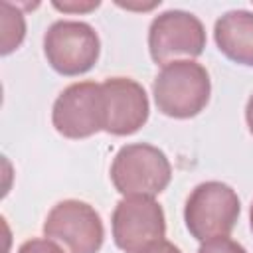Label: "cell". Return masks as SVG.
Instances as JSON below:
<instances>
[{
    "label": "cell",
    "instance_id": "obj_4",
    "mask_svg": "<svg viewBox=\"0 0 253 253\" xmlns=\"http://www.w3.org/2000/svg\"><path fill=\"white\" fill-rule=\"evenodd\" d=\"M99 34L87 22L57 20L43 34V55L59 75L75 77L87 73L99 61Z\"/></svg>",
    "mask_w": 253,
    "mask_h": 253
},
{
    "label": "cell",
    "instance_id": "obj_13",
    "mask_svg": "<svg viewBox=\"0 0 253 253\" xmlns=\"http://www.w3.org/2000/svg\"><path fill=\"white\" fill-rule=\"evenodd\" d=\"M16 253H65L55 241L51 239H43V237H32L28 241H24Z\"/></svg>",
    "mask_w": 253,
    "mask_h": 253
},
{
    "label": "cell",
    "instance_id": "obj_2",
    "mask_svg": "<svg viewBox=\"0 0 253 253\" xmlns=\"http://www.w3.org/2000/svg\"><path fill=\"white\" fill-rule=\"evenodd\" d=\"M172 180V164L164 150L148 142L119 148L111 164V182L123 196H158Z\"/></svg>",
    "mask_w": 253,
    "mask_h": 253
},
{
    "label": "cell",
    "instance_id": "obj_10",
    "mask_svg": "<svg viewBox=\"0 0 253 253\" xmlns=\"http://www.w3.org/2000/svg\"><path fill=\"white\" fill-rule=\"evenodd\" d=\"M213 40L227 59L253 67V12L229 10L219 16L213 26Z\"/></svg>",
    "mask_w": 253,
    "mask_h": 253
},
{
    "label": "cell",
    "instance_id": "obj_1",
    "mask_svg": "<svg viewBox=\"0 0 253 253\" xmlns=\"http://www.w3.org/2000/svg\"><path fill=\"white\" fill-rule=\"evenodd\" d=\"M211 81L208 69L194 59L164 65L152 81L156 109L172 119H192L210 103Z\"/></svg>",
    "mask_w": 253,
    "mask_h": 253
},
{
    "label": "cell",
    "instance_id": "obj_6",
    "mask_svg": "<svg viewBox=\"0 0 253 253\" xmlns=\"http://www.w3.org/2000/svg\"><path fill=\"white\" fill-rule=\"evenodd\" d=\"M206 28L198 16L186 10H166L148 28V51L156 65H168L180 57L194 59L204 53Z\"/></svg>",
    "mask_w": 253,
    "mask_h": 253
},
{
    "label": "cell",
    "instance_id": "obj_12",
    "mask_svg": "<svg viewBox=\"0 0 253 253\" xmlns=\"http://www.w3.org/2000/svg\"><path fill=\"white\" fill-rule=\"evenodd\" d=\"M198 253H247V249L225 235V237H213V239L202 241Z\"/></svg>",
    "mask_w": 253,
    "mask_h": 253
},
{
    "label": "cell",
    "instance_id": "obj_3",
    "mask_svg": "<svg viewBox=\"0 0 253 253\" xmlns=\"http://www.w3.org/2000/svg\"><path fill=\"white\" fill-rule=\"evenodd\" d=\"M241 213L237 192L217 180L198 184L184 206V221L190 235L198 241L225 237L233 231Z\"/></svg>",
    "mask_w": 253,
    "mask_h": 253
},
{
    "label": "cell",
    "instance_id": "obj_8",
    "mask_svg": "<svg viewBox=\"0 0 253 253\" xmlns=\"http://www.w3.org/2000/svg\"><path fill=\"white\" fill-rule=\"evenodd\" d=\"M53 128L71 140L89 138L103 130V89L95 81L67 85L51 109Z\"/></svg>",
    "mask_w": 253,
    "mask_h": 253
},
{
    "label": "cell",
    "instance_id": "obj_16",
    "mask_svg": "<svg viewBox=\"0 0 253 253\" xmlns=\"http://www.w3.org/2000/svg\"><path fill=\"white\" fill-rule=\"evenodd\" d=\"M245 123L249 126V132L253 134V95L247 99V105H245Z\"/></svg>",
    "mask_w": 253,
    "mask_h": 253
},
{
    "label": "cell",
    "instance_id": "obj_17",
    "mask_svg": "<svg viewBox=\"0 0 253 253\" xmlns=\"http://www.w3.org/2000/svg\"><path fill=\"white\" fill-rule=\"evenodd\" d=\"M249 223H251V231H253V204H251V210H249Z\"/></svg>",
    "mask_w": 253,
    "mask_h": 253
},
{
    "label": "cell",
    "instance_id": "obj_9",
    "mask_svg": "<svg viewBox=\"0 0 253 253\" xmlns=\"http://www.w3.org/2000/svg\"><path fill=\"white\" fill-rule=\"evenodd\" d=\"M103 89V130L115 136L138 132L150 115L144 87L130 77H109Z\"/></svg>",
    "mask_w": 253,
    "mask_h": 253
},
{
    "label": "cell",
    "instance_id": "obj_14",
    "mask_svg": "<svg viewBox=\"0 0 253 253\" xmlns=\"http://www.w3.org/2000/svg\"><path fill=\"white\" fill-rule=\"evenodd\" d=\"M99 4H101L99 0H95V2H53V8H57L61 12H73V14H77V12H91Z\"/></svg>",
    "mask_w": 253,
    "mask_h": 253
},
{
    "label": "cell",
    "instance_id": "obj_7",
    "mask_svg": "<svg viewBox=\"0 0 253 253\" xmlns=\"http://www.w3.org/2000/svg\"><path fill=\"white\" fill-rule=\"evenodd\" d=\"M111 227L115 245L125 253H136L164 239L166 215L162 206L150 196H125L113 210Z\"/></svg>",
    "mask_w": 253,
    "mask_h": 253
},
{
    "label": "cell",
    "instance_id": "obj_5",
    "mask_svg": "<svg viewBox=\"0 0 253 253\" xmlns=\"http://www.w3.org/2000/svg\"><path fill=\"white\" fill-rule=\"evenodd\" d=\"M43 235L59 243L65 253H99L105 241V227L91 204L61 200L49 210L43 221Z\"/></svg>",
    "mask_w": 253,
    "mask_h": 253
},
{
    "label": "cell",
    "instance_id": "obj_15",
    "mask_svg": "<svg viewBox=\"0 0 253 253\" xmlns=\"http://www.w3.org/2000/svg\"><path fill=\"white\" fill-rule=\"evenodd\" d=\"M136 253H182V251H180L174 243H170V241H166V239H160V241H154V243L142 247V249L136 251Z\"/></svg>",
    "mask_w": 253,
    "mask_h": 253
},
{
    "label": "cell",
    "instance_id": "obj_11",
    "mask_svg": "<svg viewBox=\"0 0 253 253\" xmlns=\"http://www.w3.org/2000/svg\"><path fill=\"white\" fill-rule=\"evenodd\" d=\"M2 55L12 53L20 47L26 36V20L24 14L12 6L10 2H2Z\"/></svg>",
    "mask_w": 253,
    "mask_h": 253
}]
</instances>
